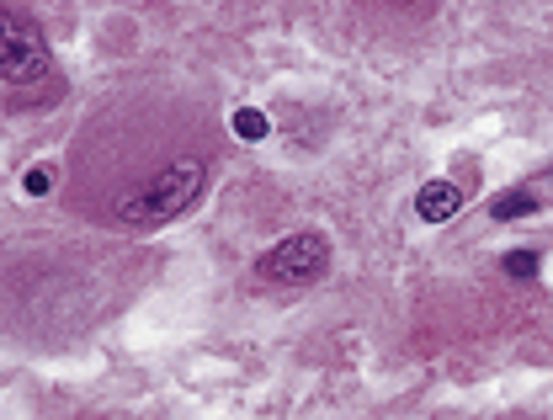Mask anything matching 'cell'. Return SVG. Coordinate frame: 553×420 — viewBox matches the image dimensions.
<instances>
[{
	"mask_svg": "<svg viewBox=\"0 0 553 420\" xmlns=\"http://www.w3.org/2000/svg\"><path fill=\"white\" fill-rule=\"evenodd\" d=\"M0 80L11 91H32L43 80H54V59H48L38 22L16 6H0Z\"/></svg>",
	"mask_w": 553,
	"mask_h": 420,
	"instance_id": "6da1fadb",
	"label": "cell"
},
{
	"mask_svg": "<svg viewBox=\"0 0 553 420\" xmlns=\"http://www.w3.org/2000/svg\"><path fill=\"white\" fill-rule=\"evenodd\" d=\"M325 272H330V245H325V234H309V229L277 240L256 261V277L261 282H277V288H314Z\"/></svg>",
	"mask_w": 553,
	"mask_h": 420,
	"instance_id": "7a4b0ae2",
	"label": "cell"
},
{
	"mask_svg": "<svg viewBox=\"0 0 553 420\" xmlns=\"http://www.w3.org/2000/svg\"><path fill=\"white\" fill-rule=\"evenodd\" d=\"M458 208H463V187H452V181H426V187L415 192V213H421L426 224H447Z\"/></svg>",
	"mask_w": 553,
	"mask_h": 420,
	"instance_id": "3957f363",
	"label": "cell"
},
{
	"mask_svg": "<svg viewBox=\"0 0 553 420\" xmlns=\"http://www.w3.org/2000/svg\"><path fill=\"white\" fill-rule=\"evenodd\" d=\"M532 208H538V197H532V192H506V197H495V203H490L495 218H527Z\"/></svg>",
	"mask_w": 553,
	"mask_h": 420,
	"instance_id": "277c9868",
	"label": "cell"
},
{
	"mask_svg": "<svg viewBox=\"0 0 553 420\" xmlns=\"http://www.w3.org/2000/svg\"><path fill=\"white\" fill-rule=\"evenodd\" d=\"M234 133H240V139H266V112H256V107H240L234 112Z\"/></svg>",
	"mask_w": 553,
	"mask_h": 420,
	"instance_id": "5b68a950",
	"label": "cell"
},
{
	"mask_svg": "<svg viewBox=\"0 0 553 420\" xmlns=\"http://www.w3.org/2000/svg\"><path fill=\"white\" fill-rule=\"evenodd\" d=\"M538 266H543L538 250H511V256H506V277H516V282H522V277H538Z\"/></svg>",
	"mask_w": 553,
	"mask_h": 420,
	"instance_id": "8992f818",
	"label": "cell"
},
{
	"mask_svg": "<svg viewBox=\"0 0 553 420\" xmlns=\"http://www.w3.org/2000/svg\"><path fill=\"white\" fill-rule=\"evenodd\" d=\"M48 187H54V176H48L43 165H38V171H27V176H22V192H27V197H48Z\"/></svg>",
	"mask_w": 553,
	"mask_h": 420,
	"instance_id": "52a82bcc",
	"label": "cell"
}]
</instances>
